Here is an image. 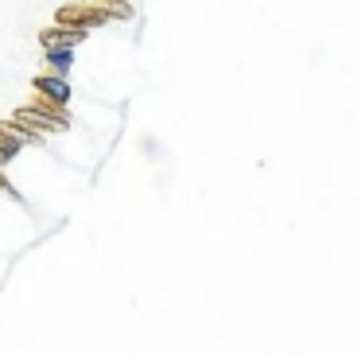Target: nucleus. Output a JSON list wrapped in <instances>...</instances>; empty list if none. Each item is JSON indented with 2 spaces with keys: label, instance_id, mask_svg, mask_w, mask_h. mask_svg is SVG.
Listing matches in <instances>:
<instances>
[{
  "label": "nucleus",
  "instance_id": "f257e3e1",
  "mask_svg": "<svg viewBox=\"0 0 361 357\" xmlns=\"http://www.w3.org/2000/svg\"><path fill=\"white\" fill-rule=\"evenodd\" d=\"M109 16H105V8H63L59 12V23H66V28H97V23H105Z\"/></svg>",
  "mask_w": 361,
  "mask_h": 357
},
{
  "label": "nucleus",
  "instance_id": "f03ea898",
  "mask_svg": "<svg viewBox=\"0 0 361 357\" xmlns=\"http://www.w3.org/2000/svg\"><path fill=\"white\" fill-rule=\"evenodd\" d=\"M35 90L39 93H47L55 105H63V101H71V82L66 78H55V74H43V78H35Z\"/></svg>",
  "mask_w": 361,
  "mask_h": 357
},
{
  "label": "nucleus",
  "instance_id": "7ed1b4c3",
  "mask_svg": "<svg viewBox=\"0 0 361 357\" xmlns=\"http://www.w3.org/2000/svg\"><path fill=\"white\" fill-rule=\"evenodd\" d=\"M86 39V31L82 28H55V31H43V47H74V43H82Z\"/></svg>",
  "mask_w": 361,
  "mask_h": 357
},
{
  "label": "nucleus",
  "instance_id": "20e7f679",
  "mask_svg": "<svg viewBox=\"0 0 361 357\" xmlns=\"http://www.w3.org/2000/svg\"><path fill=\"white\" fill-rule=\"evenodd\" d=\"M47 59H51V66L66 70V66L74 62V54H71V51H63V47H51V51H47Z\"/></svg>",
  "mask_w": 361,
  "mask_h": 357
}]
</instances>
